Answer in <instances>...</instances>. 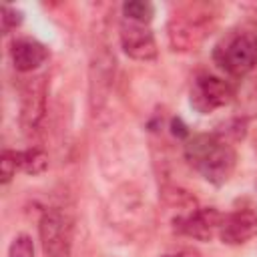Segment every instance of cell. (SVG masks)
I'll return each instance as SVG.
<instances>
[{
	"mask_svg": "<svg viewBox=\"0 0 257 257\" xmlns=\"http://www.w3.org/2000/svg\"><path fill=\"white\" fill-rule=\"evenodd\" d=\"M185 159L207 183L215 187L225 185L237 167V153L233 145L217 133L189 137L185 141Z\"/></svg>",
	"mask_w": 257,
	"mask_h": 257,
	"instance_id": "obj_1",
	"label": "cell"
},
{
	"mask_svg": "<svg viewBox=\"0 0 257 257\" xmlns=\"http://www.w3.org/2000/svg\"><path fill=\"white\" fill-rule=\"evenodd\" d=\"M215 6L207 2H193L177 8L169 18V40L179 52L197 50L215 26Z\"/></svg>",
	"mask_w": 257,
	"mask_h": 257,
	"instance_id": "obj_2",
	"label": "cell"
},
{
	"mask_svg": "<svg viewBox=\"0 0 257 257\" xmlns=\"http://www.w3.org/2000/svg\"><path fill=\"white\" fill-rule=\"evenodd\" d=\"M215 62L221 70L231 76H245L257 68V36L249 32H231L213 52Z\"/></svg>",
	"mask_w": 257,
	"mask_h": 257,
	"instance_id": "obj_3",
	"label": "cell"
},
{
	"mask_svg": "<svg viewBox=\"0 0 257 257\" xmlns=\"http://www.w3.org/2000/svg\"><path fill=\"white\" fill-rule=\"evenodd\" d=\"M38 235L44 257L72 255V221L66 211L58 207L42 211L38 221Z\"/></svg>",
	"mask_w": 257,
	"mask_h": 257,
	"instance_id": "obj_4",
	"label": "cell"
},
{
	"mask_svg": "<svg viewBox=\"0 0 257 257\" xmlns=\"http://www.w3.org/2000/svg\"><path fill=\"white\" fill-rule=\"evenodd\" d=\"M233 100V86L219 76L199 74L189 90V102L199 114H209Z\"/></svg>",
	"mask_w": 257,
	"mask_h": 257,
	"instance_id": "obj_5",
	"label": "cell"
},
{
	"mask_svg": "<svg viewBox=\"0 0 257 257\" xmlns=\"http://www.w3.org/2000/svg\"><path fill=\"white\" fill-rule=\"evenodd\" d=\"M46 96L48 84L44 74L32 76L24 82L20 98V126L26 137H32L40 131L46 116Z\"/></svg>",
	"mask_w": 257,
	"mask_h": 257,
	"instance_id": "obj_6",
	"label": "cell"
},
{
	"mask_svg": "<svg viewBox=\"0 0 257 257\" xmlns=\"http://www.w3.org/2000/svg\"><path fill=\"white\" fill-rule=\"evenodd\" d=\"M223 213L215 207H197L173 219V229L195 241H211L219 235Z\"/></svg>",
	"mask_w": 257,
	"mask_h": 257,
	"instance_id": "obj_7",
	"label": "cell"
},
{
	"mask_svg": "<svg viewBox=\"0 0 257 257\" xmlns=\"http://www.w3.org/2000/svg\"><path fill=\"white\" fill-rule=\"evenodd\" d=\"M120 48L133 60H155L159 54L157 40L149 24H137L131 20L120 22Z\"/></svg>",
	"mask_w": 257,
	"mask_h": 257,
	"instance_id": "obj_8",
	"label": "cell"
},
{
	"mask_svg": "<svg viewBox=\"0 0 257 257\" xmlns=\"http://www.w3.org/2000/svg\"><path fill=\"white\" fill-rule=\"evenodd\" d=\"M257 235V211L253 207H239L223 215L219 239L227 245H243Z\"/></svg>",
	"mask_w": 257,
	"mask_h": 257,
	"instance_id": "obj_9",
	"label": "cell"
},
{
	"mask_svg": "<svg viewBox=\"0 0 257 257\" xmlns=\"http://www.w3.org/2000/svg\"><path fill=\"white\" fill-rule=\"evenodd\" d=\"M12 64L18 72H32L48 58V48L34 38H18L10 48Z\"/></svg>",
	"mask_w": 257,
	"mask_h": 257,
	"instance_id": "obj_10",
	"label": "cell"
},
{
	"mask_svg": "<svg viewBox=\"0 0 257 257\" xmlns=\"http://www.w3.org/2000/svg\"><path fill=\"white\" fill-rule=\"evenodd\" d=\"M112 72H114V58L108 52L96 54L90 66V102L92 108H100L102 102L106 100V92L112 82Z\"/></svg>",
	"mask_w": 257,
	"mask_h": 257,
	"instance_id": "obj_11",
	"label": "cell"
},
{
	"mask_svg": "<svg viewBox=\"0 0 257 257\" xmlns=\"http://www.w3.org/2000/svg\"><path fill=\"white\" fill-rule=\"evenodd\" d=\"M18 167L26 175H42L48 169V155L40 147H30L24 151H18Z\"/></svg>",
	"mask_w": 257,
	"mask_h": 257,
	"instance_id": "obj_12",
	"label": "cell"
},
{
	"mask_svg": "<svg viewBox=\"0 0 257 257\" xmlns=\"http://www.w3.org/2000/svg\"><path fill=\"white\" fill-rule=\"evenodd\" d=\"M122 16L124 20H131L137 24H151L155 16V6L145 0H128L122 4Z\"/></svg>",
	"mask_w": 257,
	"mask_h": 257,
	"instance_id": "obj_13",
	"label": "cell"
},
{
	"mask_svg": "<svg viewBox=\"0 0 257 257\" xmlns=\"http://www.w3.org/2000/svg\"><path fill=\"white\" fill-rule=\"evenodd\" d=\"M0 169H2V185H8L12 181V177H16V173L20 171V167H18V151L4 149L2 151Z\"/></svg>",
	"mask_w": 257,
	"mask_h": 257,
	"instance_id": "obj_14",
	"label": "cell"
},
{
	"mask_svg": "<svg viewBox=\"0 0 257 257\" xmlns=\"http://www.w3.org/2000/svg\"><path fill=\"white\" fill-rule=\"evenodd\" d=\"M8 257H34V243L28 235H16L8 247Z\"/></svg>",
	"mask_w": 257,
	"mask_h": 257,
	"instance_id": "obj_15",
	"label": "cell"
},
{
	"mask_svg": "<svg viewBox=\"0 0 257 257\" xmlns=\"http://www.w3.org/2000/svg\"><path fill=\"white\" fill-rule=\"evenodd\" d=\"M22 20H24V14L18 10V8H14V6H2V32L4 34H8L10 30H14V28H18L20 24H22Z\"/></svg>",
	"mask_w": 257,
	"mask_h": 257,
	"instance_id": "obj_16",
	"label": "cell"
},
{
	"mask_svg": "<svg viewBox=\"0 0 257 257\" xmlns=\"http://www.w3.org/2000/svg\"><path fill=\"white\" fill-rule=\"evenodd\" d=\"M171 128H173V135L179 137V139H189V131H187V124L177 116L171 120Z\"/></svg>",
	"mask_w": 257,
	"mask_h": 257,
	"instance_id": "obj_17",
	"label": "cell"
},
{
	"mask_svg": "<svg viewBox=\"0 0 257 257\" xmlns=\"http://www.w3.org/2000/svg\"><path fill=\"white\" fill-rule=\"evenodd\" d=\"M165 257H201V255L197 251H193V249H183L179 253H171V255H165Z\"/></svg>",
	"mask_w": 257,
	"mask_h": 257,
	"instance_id": "obj_18",
	"label": "cell"
},
{
	"mask_svg": "<svg viewBox=\"0 0 257 257\" xmlns=\"http://www.w3.org/2000/svg\"><path fill=\"white\" fill-rule=\"evenodd\" d=\"M253 32H255V36H257V22H255V28H253Z\"/></svg>",
	"mask_w": 257,
	"mask_h": 257,
	"instance_id": "obj_19",
	"label": "cell"
},
{
	"mask_svg": "<svg viewBox=\"0 0 257 257\" xmlns=\"http://www.w3.org/2000/svg\"><path fill=\"white\" fill-rule=\"evenodd\" d=\"M255 149H257V137H255Z\"/></svg>",
	"mask_w": 257,
	"mask_h": 257,
	"instance_id": "obj_20",
	"label": "cell"
},
{
	"mask_svg": "<svg viewBox=\"0 0 257 257\" xmlns=\"http://www.w3.org/2000/svg\"><path fill=\"white\" fill-rule=\"evenodd\" d=\"M255 189H257V183H255Z\"/></svg>",
	"mask_w": 257,
	"mask_h": 257,
	"instance_id": "obj_21",
	"label": "cell"
}]
</instances>
